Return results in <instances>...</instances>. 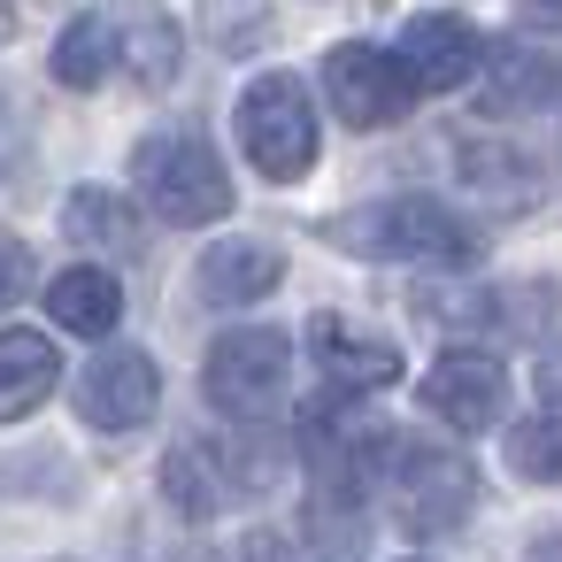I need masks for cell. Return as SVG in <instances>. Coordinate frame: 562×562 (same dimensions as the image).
<instances>
[{"label":"cell","instance_id":"obj_1","mask_svg":"<svg viewBox=\"0 0 562 562\" xmlns=\"http://www.w3.org/2000/svg\"><path fill=\"white\" fill-rule=\"evenodd\" d=\"M331 239H339L347 255H362V262H424V270H462V262H477V232H470L447 201H431V193L370 201V209L339 216Z\"/></svg>","mask_w":562,"mask_h":562},{"label":"cell","instance_id":"obj_2","mask_svg":"<svg viewBox=\"0 0 562 562\" xmlns=\"http://www.w3.org/2000/svg\"><path fill=\"white\" fill-rule=\"evenodd\" d=\"M378 493H385V508H393L401 531L439 539V531H454V524L470 516L477 470H470V454L447 447V439H408V431H393V439H385V462H378Z\"/></svg>","mask_w":562,"mask_h":562},{"label":"cell","instance_id":"obj_3","mask_svg":"<svg viewBox=\"0 0 562 562\" xmlns=\"http://www.w3.org/2000/svg\"><path fill=\"white\" fill-rule=\"evenodd\" d=\"M132 186H139V201H147L162 224H178V232H201V224H224V216H232V178H224L216 147L193 139V132H155V139H139V147H132Z\"/></svg>","mask_w":562,"mask_h":562},{"label":"cell","instance_id":"obj_4","mask_svg":"<svg viewBox=\"0 0 562 562\" xmlns=\"http://www.w3.org/2000/svg\"><path fill=\"white\" fill-rule=\"evenodd\" d=\"M239 147L262 178L293 186L316 170V109H308V86L293 70H262L247 93H239Z\"/></svg>","mask_w":562,"mask_h":562},{"label":"cell","instance_id":"obj_5","mask_svg":"<svg viewBox=\"0 0 562 562\" xmlns=\"http://www.w3.org/2000/svg\"><path fill=\"white\" fill-rule=\"evenodd\" d=\"M285 362H293L285 331H270V324H239V331H224V339L209 347V362H201V393H209V408H224L232 424H262V416L285 401Z\"/></svg>","mask_w":562,"mask_h":562},{"label":"cell","instance_id":"obj_6","mask_svg":"<svg viewBox=\"0 0 562 562\" xmlns=\"http://www.w3.org/2000/svg\"><path fill=\"white\" fill-rule=\"evenodd\" d=\"M324 101H331V116H339L347 132H378V124L408 116L416 86H408L401 55H385V47H370V40H347V47L324 55Z\"/></svg>","mask_w":562,"mask_h":562},{"label":"cell","instance_id":"obj_7","mask_svg":"<svg viewBox=\"0 0 562 562\" xmlns=\"http://www.w3.org/2000/svg\"><path fill=\"white\" fill-rule=\"evenodd\" d=\"M416 401L447 424V431H485L501 424V401H508V370L477 347H447L424 378H416Z\"/></svg>","mask_w":562,"mask_h":562},{"label":"cell","instance_id":"obj_8","mask_svg":"<svg viewBox=\"0 0 562 562\" xmlns=\"http://www.w3.org/2000/svg\"><path fill=\"white\" fill-rule=\"evenodd\" d=\"M155 401H162V370H155L139 347H109V355L86 362V378H78V416H86L93 431H132V424L155 416Z\"/></svg>","mask_w":562,"mask_h":562},{"label":"cell","instance_id":"obj_9","mask_svg":"<svg viewBox=\"0 0 562 562\" xmlns=\"http://www.w3.org/2000/svg\"><path fill=\"white\" fill-rule=\"evenodd\" d=\"M308 355H316V370L339 393H378V385L401 378V347L385 331H362L355 316H316L308 324Z\"/></svg>","mask_w":562,"mask_h":562},{"label":"cell","instance_id":"obj_10","mask_svg":"<svg viewBox=\"0 0 562 562\" xmlns=\"http://www.w3.org/2000/svg\"><path fill=\"white\" fill-rule=\"evenodd\" d=\"M477 63H485V47L462 16H416L401 32V70H408L416 93H454V86L477 78Z\"/></svg>","mask_w":562,"mask_h":562},{"label":"cell","instance_id":"obj_11","mask_svg":"<svg viewBox=\"0 0 562 562\" xmlns=\"http://www.w3.org/2000/svg\"><path fill=\"white\" fill-rule=\"evenodd\" d=\"M470 86H477V109H485V116H531V109H547V101L562 93V63L539 55V47L501 40V47L477 63Z\"/></svg>","mask_w":562,"mask_h":562},{"label":"cell","instance_id":"obj_12","mask_svg":"<svg viewBox=\"0 0 562 562\" xmlns=\"http://www.w3.org/2000/svg\"><path fill=\"white\" fill-rule=\"evenodd\" d=\"M55 385H63V355L47 331H0V424L47 408Z\"/></svg>","mask_w":562,"mask_h":562},{"label":"cell","instance_id":"obj_13","mask_svg":"<svg viewBox=\"0 0 562 562\" xmlns=\"http://www.w3.org/2000/svg\"><path fill=\"white\" fill-rule=\"evenodd\" d=\"M278 278H285V255L262 247V239H224V247L201 255V293L224 301V308H247V301L278 293Z\"/></svg>","mask_w":562,"mask_h":562},{"label":"cell","instance_id":"obj_14","mask_svg":"<svg viewBox=\"0 0 562 562\" xmlns=\"http://www.w3.org/2000/svg\"><path fill=\"white\" fill-rule=\"evenodd\" d=\"M47 316H55L63 331H78V339H109L116 316H124V285H116L109 270L78 262V270H63V278L47 285Z\"/></svg>","mask_w":562,"mask_h":562},{"label":"cell","instance_id":"obj_15","mask_svg":"<svg viewBox=\"0 0 562 562\" xmlns=\"http://www.w3.org/2000/svg\"><path fill=\"white\" fill-rule=\"evenodd\" d=\"M63 232H70L86 255H132V247H139V216H132V201L109 193V186H78L70 209H63Z\"/></svg>","mask_w":562,"mask_h":562},{"label":"cell","instance_id":"obj_16","mask_svg":"<svg viewBox=\"0 0 562 562\" xmlns=\"http://www.w3.org/2000/svg\"><path fill=\"white\" fill-rule=\"evenodd\" d=\"M109 55H116V32H109L101 16H78V24L55 40V86L93 93V86L109 78Z\"/></svg>","mask_w":562,"mask_h":562},{"label":"cell","instance_id":"obj_17","mask_svg":"<svg viewBox=\"0 0 562 562\" xmlns=\"http://www.w3.org/2000/svg\"><path fill=\"white\" fill-rule=\"evenodd\" d=\"M124 63H132L139 86H170V78H178V24L155 16V9H139V16L124 24Z\"/></svg>","mask_w":562,"mask_h":562},{"label":"cell","instance_id":"obj_18","mask_svg":"<svg viewBox=\"0 0 562 562\" xmlns=\"http://www.w3.org/2000/svg\"><path fill=\"white\" fill-rule=\"evenodd\" d=\"M508 470L531 477V485H562V408H547V416L508 431Z\"/></svg>","mask_w":562,"mask_h":562},{"label":"cell","instance_id":"obj_19","mask_svg":"<svg viewBox=\"0 0 562 562\" xmlns=\"http://www.w3.org/2000/svg\"><path fill=\"white\" fill-rule=\"evenodd\" d=\"M162 485H170L178 516H216V501H224V485H216V470H209L201 447H178V454L162 462Z\"/></svg>","mask_w":562,"mask_h":562},{"label":"cell","instance_id":"obj_20","mask_svg":"<svg viewBox=\"0 0 562 562\" xmlns=\"http://www.w3.org/2000/svg\"><path fill=\"white\" fill-rule=\"evenodd\" d=\"M24 285H32V255H24L16 239H0V308H9Z\"/></svg>","mask_w":562,"mask_h":562},{"label":"cell","instance_id":"obj_21","mask_svg":"<svg viewBox=\"0 0 562 562\" xmlns=\"http://www.w3.org/2000/svg\"><path fill=\"white\" fill-rule=\"evenodd\" d=\"M516 16L531 32H562V0H516Z\"/></svg>","mask_w":562,"mask_h":562},{"label":"cell","instance_id":"obj_22","mask_svg":"<svg viewBox=\"0 0 562 562\" xmlns=\"http://www.w3.org/2000/svg\"><path fill=\"white\" fill-rule=\"evenodd\" d=\"M539 393H547V401H562V347L539 362Z\"/></svg>","mask_w":562,"mask_h":562},{"label":"cell","instance_id":"obj_23","mask_svg":"<svg viewBox=\"0 0 562 562\" xmlns=\"http://www.w3.org/2000/svg\"><path fill=\"white\" fill-rule=\"evenodd\" d=\"M16 40V0H0V47Z\"/></svg>","mask_w":562,"mask_h":562}]
</instances>
